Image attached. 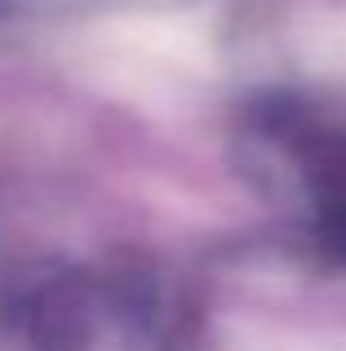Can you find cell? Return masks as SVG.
Returning a JSON list of instances; mask_svg holds the SVG:
<instances>
[{
	"mask_svg": "<svg viewBox=\"0 0 346 351\" xmlns=\"http://www.w3.org/2000/svg\"><path fill=\"white\" fill-rule=\"evenodd\" d=\"M293 152L306 196L329 218L333 236L346 245V94L302 107Z\"/></svg>",
	"mask_w": 346,
	"mask_h": 351,
	"instance_id": "cell-1",
	"label": "cell"
}]
</instances>
